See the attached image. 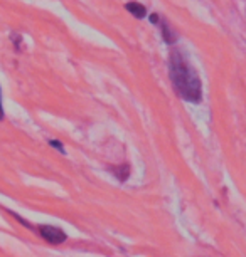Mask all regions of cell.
I'll use <instances>...</instances> for the list:
<instances>
[{"instance_id":"obj_1","label":"cell","mask_w":246,"mask_h":257,"mask_svg":"<svg viewBox=\"0 0 246 257\" xmlns=\"http://www.w3.org/2000/svg\"><path fill=\"white\" fill-rule=\"evenodd\" d=\"M169 74L179 98L187 103H199L202 99V86L197 72L179 49H172L169 56Z\"/></svg>"},{"instance_id":"obj_2","label":"cell","mask_w":246,"mask_h":257,"mask_svg":"<svg viewBox=\"0 0 246 257\" xmlns=\"http://www.w3.org/2000/svg\"><path fill=\"white\" fill-rule=\"evenodd\" d=\"M39 234L44 240H47L49 244H62L67 235L64 234V230H61L56 225H39Z\"/></svg>"},{"instance_id":"obj_3","label":"cell","mask_w":246,"mask_h":257,"mask_svg":"<svg viewBox=\"0 0 246 257\" xmlns=\"http://www.w3.org/2000/svg\"><path fill=\"white\" fill-rule=\"evenodd\" d=\"M125 9L132 14V16H135L137 19H143L147 16V11H145V7L142 6V4H137V2H130L125 6Z\"/></svg>"},{"instance_id":"obj_4","label":"cell","mask_w":246,"mask_h":257,"mask_svg":"<svg viewBox=\"0 0 246 257\" xmlns=\"http://www.w3.org/2000/svg\"><path fill=\"white\" fill-rule=\"evenodd\" d=\"M158 26L162 27V34H163V41L167 42V44H174V42L177 41V37H176V34H174L172 31H171V27H169V24L167 22H160Z\"/></svg>"},{"instance_id":"obj_5","label":"cell","mask_w":246,"mask_h":257,"mask_svg":"<svg viewBox=\"0 0 246 257\" xmlns=\"http://www.w3.org/2000/svg\"><path fill=\"white\" fill-rule=\"evenodd\" d=\"M51 147H54L56 150H59L61 153H64V148H62V145L59 142H56V140H51Z\"/></svg>"},{"instance_id":"obj_6","label":"cell","mask_w":246,"mask_h":257,"mask_svg":"<svg viewBox=\"0 0 246 257\" xmlns=\"http://www.w3.org/2000/svg\"><path fill=\"white\" fill-rule=\"evenodd\" d=\"M0 119H4V109H2V98H0Z\"/></svg>"}]
</instances>
